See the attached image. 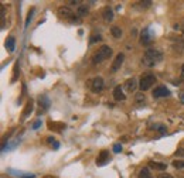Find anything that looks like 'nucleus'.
I'll return each mask as SVG.
<instances>
[{
	"instance_id": "27",
	"label": "nucleus",
	"mask_w": 184,
	"mask_h": 178,
	"mask_svg": "<svg viewBox=\"0 0 184 178\" xmlns=\"http://www.w3.org/2000/svg\"><path fill=\"white\" fill-rule=\"evenodd\" d=\"M17 69H18V65L16 64V65H14V71H13V74H14V75H13V78H11V82H14V81H17V75H18V74H17Z\"/></svg>"
},
{
	"instance_id": "14",
	"label": "nucleus",
	"mask_w": 184,
	"mask_h": 178,
	"mask_svg": "<svg viewBox=\"0 0 184 178\" xmlns=\"http://www.w3.org/2000/svg\"><path fill=\"white\" fill-rule=\"evenodd\" d=\"M108 161H109V153L105 151V150L101 151L99 155H98V158H97V164L98 165H105Z\"/></svg>"
},
{
	"instance_id": "18",
	"label": "nucleus",
	"mask_w": 184,
	"mask_h": 178,
	"mask_svg": "<svg viewBox=\"0 0 184 178\" xmlns=\"http://www.w3.org/2000/svg\"><path fill=\"white\" fill-rule=\"evenodd\" d=\"M33 109H34V108H33V100H28L27 105H26V109H24L23 115H21V117H23V120L28 116V115H31V113H33Z\"/></svg>"
},
{
	"instance_id": "9",
	"label": "nucleus",
	"mask_w": 184,
	"mask_h": 178,
	"mask_svg": "<svg viewBox=\"0 0 184 178\" xmlns=\"http://www.w3.org/2000/svg\"><path fill=\"white\" fill-rule=\"evenodd\" d=\"M7 174L13 175V177H17V178H34L36 174H31V173H24V171H20V170H13V168H9L7 170Z\"/></svg>"
},
{
	"instance_id": "35",
	"label": "nucleus",
	"mask_w": 184,
	"mask_h": 178,
	"mask_svg": "<svg viewBox=\"0 0 184 178\" xmlns=\"http://www.w3.org/2000/svg\"><path fill=\"white\" fill-rule=\"evenodd\" d=\"M180 100H181V103H184V92L180 94Z\"/></svg>"
},
{
	"instance_id": "22",
	"label": "nucleus",
	"mask_w": 184,
	"mask_h": 178,
	"mask_svg": "<svg viewBox=\"0 0 184 178\" xmlns=\"http://www.w3.org/2000/svg\"><path fill=\"white\" fill-rule=\"evenodd\" d=\"M135 100H136V103H138V105H142V103H144L146 98H144V95H143V94H136Z\"/></svg>"
},
{
	"instance_id": "20",
	"label": "nucleus",
	"mask_w": 184,
	"mask_h": 178,
	"mask_svg": "<svg viewBox=\"0 0 184 178\" xmlns=\"http://www.w3.org/2000/svg\"><path fill=\"white\" fill-rule=\"evenodd\" d=\"M110 34H112V37L113 38H120L123 33H122V30H120L118 26H113V27L110 28Z\"/></svg>"
},
{
	"instance_id": "13",
	"label": "nucleus",
	"mask_w": 184,
	"mask_h": 178,
	"mask_svg": "<svg viewBox=\"0 0 184 178\" xmlns=\"http://www.w3.org/2000/svg\"><path fill=\"white\" fill-rule=\"evenodd\" d=\"M113 99H115L116 102H120V100H125V99H126V96H125V94H123V89H122L120 85L113 89Z\"/></svg>"
},
{
	"instance_id": "24",
	"label": "nucleus",
	"mask_w": 184,
	"mask_h": 178,
	"mask_svg": "<svg viewBox=\"0 0 184 178\" xmlns=\"http://www.w3.org/2000/svg\"><path fill=\"white\" fill-rule=\"evenodd\" d=\"M171 164H173V167H174V168H179V170L180 168H184V161H183V160H174Z\"/></svg>"
},
{
	"instance_id": "5",
	"label": "nucleus",
	"mask_w": 184,
	"mask_h": 178,
	"mask_svg": "<svg viewBox=\"0 0 184 178\" xmlns=\"http://www.w3.org/2000/svg\"><path fill=\"white\" fill-rule=\"evenodd\" d=\"M154 40V34H153L152 28H143L142 33H140V42L143 45H150Z\"/></svg>"
},
{
	"instance_id": "1",
	"label": "nucleus",
	"mask_w": 184,
	"mask_h": 178,
	"mask_svg": "<svg viewBox=\"0 0 184 178\" xmlns=\"http://www.w3.org/2000/svg\"><path fill=\"white\" fill-rule=\"evenodd\" d=\"M161 60H163V52L160 50H147L142 58V64L147 68H153L159 62H161Z\"/></svg>"
},
{
	"instance_id": "33",
	"label": "nucleus",
	"mask_w": 184,
	"mask_h": 178,
	"mask_svg": "<svg viewBox=\"0 0 184 178\" xmlns=\"http://www.w3.org/2000/svg\"><path fill=\"white\" fill-rule=\"evenodd\" d=\"M159 178H173L170 175V174H160V175H159Z\"/></svg>"
},
{
	"instance_id": "19",
	"label": "nucleus",
	"mask_w": 184,
	"mask_h": 178,
	"mask_svg": "<svg viewBox=\"0 0 184 178\" xmlns=\"http://www.w3.org/2000/svg\"><path fill=\"white\" fill-rule=\"evenodd\" d=\"M38 102H40V105H41V108L44 109V110H47V109L50 108V99L47 98L46 95H43V96H40V99H38Z\"/></svg>"
},
{
	"instance_id": "26",
	"label": "nucleus",
	"mask_w": 184,
	"mask_h": 178,
	"mask_svg": "<svg viewBox=\"0 0 184 178\" xmlns=\"http://www.w3.org/2000/svg\"><path fill=\"white\" fill-rule=\"evenodd\" d=\"M101 35H99V34H98V35H92L91 37V40H89V44H95V42L97 41H101Z\"/></svg>"
},
{
	"instance_id": "23",
	"label": "nucleus",
	"mask_w": 184,
	"mask_h": 178,
	"mask_svg": "<svg viewBox=\"0 0 184 178\" xmlns=\"http://www.w3.org/2000/svg\"><path fill=\"white\" fill-rule=\"evenodd\" d=\"M153 129L154 130H157V131H160V133H166V126L164 124H161V123H157V124H153Z\"/></svg>"
},
{
	"instance_id": "7",
	"label": "nucleus",
	"mask_w": 184,
	"mask_h": 178,
	"mask_svg": "<svg viewBox=\"0 0 184 178\" xmlns=\"http://www.w3.org/2000/svg\"><path fill=\"white\" fill-rule=\"evenodd\" d=\"M153 96L154 98H167V96H170V91L166 88V86L160 85V86L153 89Z\"/></svg>"
},
{
	"instance_id": "3",
	"label": "nucleus",
	"mask_w": 184,
	"mask_h": 178,
	"mask_svg": "<svg viewBox=\"0 0 184 178\" xmlns=\"http://www.w3.org/2000/svg\"><path fill=\"white\" fill-rule=\"evenodd\" d=\"M157 78L153 74H144V75L140 78V82H139V88H140V91L142 92H144V91H149V89L152 88L153 85L156 84Z\"/></svg>"
},
{
	"instance_id": "32",
	"label": "nucleus",
	"mask_w": 184,
	"mask_h": 178,
	"mask_svg": "<svg viewBox=\"0 0 184 178\" xmlns=\"http://www.w3.org/2000/svg\"><path fill=\"white\" fill-rule=\"evenodd\" d=\"M176 154H177V155H181V157H184V149H179Z\"/></svg>"
},
{
	"instance_id": "28",
	"label": "nucleus",
	"mask_w": 184,
	"mask_h": 178,
	"mask_svg": "<svg viewBox=\"0 0 184 178\" xmlns=\"http://www.w3.org/2000/svg\"><path fill=\"white\" fill-rule=\"evenodd\" d=\"M139 5L142 6V7H144V9H147V7H150V6H152V2H140Z\"/></svg>"
},
{
	"instance_id": "30",
	"label": "nucleus",
	"mask_w": 184,
	"mask_h": 178,
	"mask_svg": "<svg viewBox=\"0 0 184 178\" xmlns=\"http://www.w3.org/2000/svg\"><path fill=\"white\" fill-rule=\"evenodd\" d=\"M41 126V120H40V119H38V120H37L36 123H34V124H33V129H34V130H36V129H38V127Z\"/></svg>"
},
{
	"instance_id": "34",
	"label": "nucleus",
	"mask_w": 184,
	"mask_h": 178,
	"mask_svg": "<svg viewBox=\"0 0 184 178\" xmlns=\"http://www.w3.org/2000/svg\"><path fill=\"white\" fill-rule=\"evenodd\" d=\"M181 81L184 82V65L181 66Z\"/></svg>"
},
{
	"instance_id": "2",
	"label": "nucleus",
	"mask_w": 184,
	"mask_h": 178,
	"mask_svg": "<svg viewBox=\"0 0 184 178\" xmlns=\"http://www.w3.org/2000/svg\"><path fill=\"white\" fill-rule=\"evenodd\" d=\"M110 55H112V48H110L109 45H102V47L98 50V52H95V54L92 55V64H94V65H98V64H101L102 61L108 60Z\"/></svg>"
},
{
	"instance_id": "17",
	"label": "nucleus",
	"mask_w": 184,
	"mask_h": 178,
	"mask_svg": "<svg viewBox=\"0 0 184 178\" xmlns=\"http://www.w3.org/2000/svg\"><path fill=\"white\" fill-rule=\"evenodd\" d=\"M6 48L9 50L10 52L14 51V48H16V38L14 37H9L6 40Z\"/></svg>"
},
{
	"instance_id": "15",
	"label": "nucleus",
	"mask_w": 184,
	"mask_h": 178,
	"mask_svg": "<svg viewBox=\"0 0 184 178\" xmlns=\"http://www.w3.org/2000/svg\"><path fill=\"white\" fill-rule=\"evenodd\" d=\"M149 167L157 170V171H164L167 168V164L164 163H157V161H149Z\"/></svg>"
},
{
	"instance_id": "12",
	"label": "nucleus",
	"mask_w": 184,
	"mask_h": 178,
	"mask_svg": "<svg viewBox=\"0 0 184 178\" xmlns=\"http://www.w3.org/2000/svg\"><path fill=\"white\" fill-rule=\"evenodd\" d=\"M102 17H103V21H105V23L113 21V10L110 9V7H105V9L102 10Z\"/></svg>"
},
{
	"instance_id": "8",
	"label": "nucleus",
	"mask_w": 184,
	"mask_h": 178,
	"mask_svg": "<svg viewBox=\"0 0 184 178\" xmlns=\"http://www.w3.org/2000/svg\"><path fill=\"white\" fill-rule=\"evenodd\" d=\"M57 13H58V16H60L61 19H72V17H75L74 13H72V10L69 9V7H67V6H61V7H58Z\"/></svg>"
},
{
	"instance_id": "16",
	"label": "nucleus",
	"mask_w": 184,
	"mask_h": 178,
	"mask_svg": "<svg viewBox=\"0 0 184 178\" xmlns=\"http://www.w3.org/2000/svg\"><path fill=\"white\" fill-rule=\"evenodd\" d=\"M88 11H89V9H88L87 5L78 6V9H77V17H85L88 14Z\"/></svg>"
},
{
	"instance_id": "6",
	"label": "nucleus",
	"mask_w": 184,
	"mask_h": 178,
	"mask_svg": "<svg viewBox=\"0 0 184 178\" xmlns=\"http://www.w3.org/2000/svg\"><path fill=\"white\" fill-rule=\"evenodd\" d=\"M102 89H103V79H102L101 76H95L91 81V91L94 94H99Z\"/></svg>"
},
{
	"instance_id": "31",
	"label": "nucleus",
	"mask_w": 184,
	"mask_h": 178,
	"mask_svg": "<svg viewBox=\"0 0 184 178\" xmlns=\"http://www.w3.org/2000/svg\"><path fill=\"white\" fill-rule=\"evenodd\" d=\"M68 3H69V5H79V6L82 5L79 0H71V2H68Z\"/></svg>"
},
{
	"instance_id": "21",
	"label": "nucleus",
	"mask_w": 184,
	"mask_h": 178,
	"mask_svg": "<svg viewBox=\"0 0 184 178\" xmlns=\"http://www.w3.org/2000/svg\"><path fill=\"white\" fill-rule=\"evenodd\" d=\"M139 178H152V174H150L147 167H144V168H142L139 171Z\"/></svg>"
},
{
	"instance_id": "29",
	"label": "nucleus",
	"mask_w": 184,
	"mask_h": 178,
	"mask_svg": "<svg viewBox=\"0 0 184 178\" xmlns=\"http://www.w3.org/2000/svg\"><path fill=\"white\" fill-rule=\"evenodd\" d=\"M122 151V146L120 144H115L113 146V153H120Z\"/></svg>"
},
{
	"instance_id": "4",
	"label": "nucleus",
	"mask_w": 184,
	"mask_h": 178,
	"mask_svg": "<svg viewBox=\"0 0 184 178\" xmlns=\"http://www.w3.org/2000/svg\"><path fill=\"white\" fill-rule=\"evenodd\" d=\"M171 50L177 55H184V38L183 37L171 38Z\"/></svg>"
},
{
	"instance_id": "11",
	"label": "nucleus",
	"mask_w": 184,
	"mask_h": 178,
	"mask_svg": "<svg viewBox=\"0 0 184 178\" xmlns=\"http://www.w3.org/2000/svg\"><path fill=\"white\" fill-rule=\"evenodd\" d=\"M123 60H125V55L120 52V54H118L115 58V61H113V64H112V66H110V72H116V71H119V68L122 66V64H123Z\"/></svg>"
},
{
	"instance_id": "10",
	"label": "nucleus",
	"mask_w": 184,
	"mask_h": 178,
	"mask_svg": "<svg viewBox=\"0 0 184 178\" xmlns=\"http://www.w3.org/2000/svg\"><path fill=\"white\" fill-rule=\"evenodd\" d=\"M136 88H138V82H136V79H135V78H129V79L125 81L123 89L126 91V92L132 94V92H135V89H136Z\"/></svg>"
},
{
	"instance_id": "25",
	"label": "nucleus",
	"mask_w": 184,
	"mask_h": 178,
	"mask_svg": "<svg viewBox=\"0 0 184 178\" xmlns=\"http://www.w3.org/2000/svg\"><path fill=\"white\" fill-rule=\"evenodd\" d=\"M33 14H34V10H30V13H28L27 19H26V24H24V27H26V28L28 27V24H30V21H31V19H33Z\"/></svg>"
},
{
	"instance_id": "36",
	"label": "nucleus",
	"mask_w": 184,
	"mask_h": 178,
	"mask_svg": "<svg viewBox=\"0 0 184 178\" xmlns=\"http://www.w3.org/2000/svg\"><path fill=\"white\" fill-rule=\"evenodd\" d=\"M183 33H184V30H183Z\"/></svg>"
}]
</instances>
